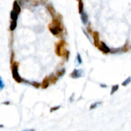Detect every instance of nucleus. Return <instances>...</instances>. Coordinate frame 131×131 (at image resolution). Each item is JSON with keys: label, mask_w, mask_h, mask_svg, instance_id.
I'll return each instance as SVG.
<instances>
[{"label": "nucleus", "mask_w": 131, "mask_h": 131, "mask_svg": "<svg viewBox=\"0 0 131 131\" xmlns=\"http://www.w3.org/2000/svg\"><path fill=\"white\" fill-rule=\"evenodd\" d=\"M32 3L34 6H38L39 5V0H32Z\"/></svg>", "instance_id": "nucleus-24"}, {"label": "nucleus", "mask_w": 131, "mask_h": 131, "mask_svg": "<svg viewBox=\"0 0 131 131\" xmlns=\"http://www.w3.org/2000/svg\"><path fill=\"white\" fill-rule=\"evenodd\" d=\"M131 82V77H128L122 83V85L123 86H127L128 84H129Z\"/></svg>", "instance_id": "nucleus-18"}, {"label": "nucleus", "mask_w": 131, "mask_h": 131, "mask_svg": "<svg viewBox=\"0 0 131 131\" xmlns=\"http://www.w3.org/2000/svg\"><path fill=\"white\" fill-rule=\"evenodd\" d=\"M18 66L19 63L17 62H14L12 64L11 69H12V77L14 79V80L18 83L25 82V80L20 76L19 71H18Z\"/></svg>", "instance_id": "nucleus-2"}, {"label": "nucleus", "mask_w": 131, "mask_h": 131, "mask_svg": "<svg viewBox=\"0 0 131 131\" xmlns=\"http://www.w3.org/2000/svg\"><path fill=\"white\" fill-rule=\"evenodd\" d=\"M40 1H41L42 4H46L47 3V0H40Z\"/></svg>", "instance_id": "nucleus-27"}, {"label": "nucleus", "mask_w": 131, "mask_h": 131, "mask_svg": "<svg viewBox=\"0 0 131 131\" xmlns=\"http://www.w3.org/2000/svg\"><path fill=\"white\" fill-rule=\"evenodd\" d=\"M98 48L100 51L103 52L104 54H108V53H109V52H111V49H109V48L107 46L106 44L103 42H100V44L99 46H98Z\"/></svg>", "instance_id": "nucleus-5"}, {"label": "nucleus", "mask_w": 131, "mask_h": 131, "mask_svg": "<svg viewBox=\"0 0 131 131\" xmlns=\"http://www.w3.org/2000/svg\"><path fill=\"white\" fill-rule=\"evenodd\" d=\"M119 88V85L118 84H116V85H114L112 86V88H111V93H110V94L113 95L116 92V91H117L118 90Z\"/></svg>", "instance_id": "nucleus-17"}, {"label": "nucleus", "mask_w": 131, "mask_h": 131, "mask_svg": "<svg viewBox=\"0 0 131 131\" xmlns=\"http://www.w3.org/2000/svg\"><path fill=\"white\" fill-rule=\"evenodd\" d=\"M17 27V21H12L10 23V31H14Z\"/></svg>", "instance_id": "nucleus-16"}, {"label": "nucleus", "mask_w": 131, "mask_h": 131, "mask_svg": "<svg viewBox=\"0 0 131 131\" xmlns=\"http://www.w3.org/2000/svg\"><path fill=\"white\" fill-rule=\"evenodd\" d=\"M93 38V41H94V45L95 47H98L100 44L99 40V34L97 32H93L92 33Z\"/></svg>", "instance_id": "nucleus-6"}, {"label": "nucleus", "mask_w": 131, "mask_h": 131, "mask_svg": "<svg viewBox=\"0 0 131 131\" xmlns=\"http://www.w3.org/2000/svg\"><path fill=\"white\" fill-rule=\"evenodd\" d=\"M81 19L83 25H86L88 23V14L85 12H83L82 14H81Z\"/></svg>", "instance_id": "nucleus-9"}, {"label": "nucleus", "mask_w": 131, "mask_h": 131, "mask_svg": "<svg viewBox=\"0 0 131 131\" xmlns=\"http://www.w3.org/2000/svg\"><path fill=\"white\" fill-rule=\"evenodd\" d=\"M65 73V68H62V69H59V70H58L56 71V75H57L58 77H61V76H63Z\"/></svg>", "instance_id": "nucleus-15"}, {"label": "nucleus", "mask_w": 131, "mask_h": 131, "mask_svg": "<svg viewBox=\"0 0 131 131\" xmlns=\"http://www.w3.org/2000/svg\"><path fill=\"white\" fill-rule=\"evenodd\" d=\"M66 45V42L63 40L56 43L55 46V52L58 56H63L66 50H64V47Z\"/></svg>", "instance_id": "nucleus-3"}, {"label": "nucleus", "mask_w": 131, "mask_h": 131, "mask_svg": "<svg viewBox=\"0 0 131 131\" xmlns=\"http://www.w3.org/2000/svg\"><path fill=\"white\" fill-rule=\"evenodd\" d=\"M101 104H102V102H95V103L92 104L90 106V110L95 109H96L97 107H98Z\"/></svg>", "instance_id": "nucleus-13"}, {"label": "nucleus", "mask_w": 131, "mask_h": 131, "mask_svg": "<svg viewBox=\"0 0 131 131\" xmlns=\"http://www.w3.org/2000/svg\"><path fill=\"white\" fill-rule=\"evenodd\" d=\"M29 83H30L31 85L33 86L34 87L37 88H39L40 86H41V84H40V83H39V82H35V81H33V82H29Z\"/></svg>", "instance_id": "nucleus-20"}, {"label": "nucleus", "mask_w": 131, "mask_h": 131, "mask_svg": "<svg viewBox=\"0 0 131 131\" xmlns=\"http://www.w3.org/2000/svg\"><path fill=\"white\" fill-rule=\"evenodd\" d=\"M14 51H12V53H11V56H10V63L11 64H12L14 62H13V60H14Z\"/></svg>", "instance_id": "nucleus-25"}, {"label": "nucleus", "mask_w": 131, "mask_h": 131, "mask_svg": "<svg viewBox=\"0 0 131 131\" xmlns=\"http://www.w3.org/2000/svg\"><path fill=\"white\" fill-rule=\"evenodd\" d=\"M76 61H77V64L78 65H81V63H82V58H81V55L79 53H77V56H76Z\"/></svg>", "instance_id": "nucleus-19"}, {"label": "nucleus", "mask_w": 131, "mask_h": 131, "mask_svg": "<svg viewBox=\"0 0 131 131\" xmlns=\"http://www.w3.org/2000/svg\"><path fill=\"white\" fill-rule=\"evenodd\" d=\"M49 30L54 36L59 37L61 35L63 31V26L60 20L57 17H54L52 21L49 25Z\"/></svg>", "instance_id": "nucleus-1"}, {"label": "nucleus", "mask_w": 131, "mask_h": 131, "mask_svg": "<svg viewBox=\"0 0 131 131\" xmlns=\"http://www.w3.org/2000/svg\"><path fill=\"white\" fill-rule=\"evenodd\" d=\"M87 32H88L89 33H90V34H91L92 35V30H91V25H90V23H89L88 24V25L87 26Z\"/></svg>", "instance_id": "nucleus-21"}, {"label": "nucleus", "mask_w": 131, "mask_h": 131, "mask_svg": "<svg viewBox=\"0 0 131 131\" xmlns=\"http://www.w3.org/2000/svg\"><path fill=\"white\" fill-rule=\"evenodd\" d=\"M5 87V84L3 83V79H2V77H1L0 79V90H2L3 89V88Z\"/></svg>", "instance_id": "nucleus-22"}, {"label": "nucleus", "mask_w": 131, "mask_h": 131, "mask_svg": "<svg viewBox=\"0 0 131 131\" xmlns=\"http://www.w3.org/2000/svg\"><path fill=\"white\" fill-rule=\"evenodd\" d=\"M18 16H19V14L17 12H16V11L14 10H12L10 13V18L12 21H17L18 19Z\"/></svg>", "instance_id": "nucleus-11"}, {"label": "nucleus", "mask_w": 131, "mask_h": 131, "mask_svg": "<svg viewBox=\"0 0 131 131\" xmlns=\"http://www.w3.org/2000/svg\"><path fill=\"white\" fill-rule=\"evenodd\" d=\"M79 14H82L83 12V8H84V6H83V3H82V0H79Z\"/></svg>", "instance_id": "nucleus-14"}, {"label": "nucleus", "mask_w": 131, "mask_h": 131, "mask_svg": "<svg viewBox=\"0 0 131 131\" xmlns=\"http://www.w3.org/2000/svg\"><path fill=\"white\" fill-rule=\"evenodd\" d=\"M127 44H125V46L122 47V51H123L124 52H126V51H127L128 50H129V49H128V47H127Z\"/></svg>", "instance_id": "nucleus-26"}, {"label": "nucleus", "mask_w": 131, "mask_h": 131, "mask_svg": "<svg viewBox=\"0 0 131 131\" xmlns=\"http://www.w3.org/2000/svg\"><path fill=\"white\" fill-rule=\"evenodd\" d=\"M59 107H60L59 106L53 107H52V108L51 109V112H53V111H56V110H58V109H59Z\"/></svg>", "instance_id": "nucleus-23"}, {"label": "nucleus", "mask_w": 131, "mask_h": 131, "mask_svg": "<svg viewBox=\"0 0 131 131\" xmlns=\"http://www.w3.org/2000/svg\"><path fill=\"white\" fill-rule=\"evenodd\" d=\"M50 83V81H49V77H46L44 79V80L42 81V83L41 84V87L42 89H46L48 88Z\"/></svg>", "instance_id": "nucleus-8"}, {"label": "nucleus", "mask_w": 131, "mask_h": 131, "mask_svg": "<svg viewBox=\"0 0 131 131\" xmlns=\"http://www.w3.org/2000/svg\"><path fill=\"white\" fill-rule=\"evenodd\" d=\"M84 71L82 69H74L70 74V77L74 79H76L84 76Z\"/></svg>", "instance_id": "nucleus-4"}, {"label": "nucleus", "mask_w": 131, "mask_h": 131, "mask_svg": "<svg viewBox=\"0 0 131 131\" xmlns=\"http://www.w3.org/2000/svg\"><path fill=\"white\" fill-rule=\"evenodd\" d=\"M49 81H50V82H51V84H55L58 79V76L56 75H54L53 74H52L49 76Z\"/></svg>", "instance_id": "nucleus-12"}, {"label": "nucleus", "mask_w": 131, "mask_h": 131, "mask_svg": "<svg viewBox=\"0 0 131 131\" xmlns=\"http://www.w3.org/2000/svg\"><path fill=\"white\" fill-rule=\"evenodd\" d=\"M26 1H30V0H26Z\"/></svg>", "instance_id": "nucleus-28"}, {"label": "nucleus", "mask_w": 131, "mask_h": 131, "mask_svg": "<svg viewBox=\"0 0 131 131\" xmlns=\"http://www.w3.org/2000/svg\"><path fill=\"white\" fill-rule=\"evenodd\" d=\"M46 8H47V10L49 11V12L51 14V16L52 17V18L55 17V16H56V12L52 4H48V5H47Z\"/></svg>", "instance_id": "nucleus-7"}, {"label": "nucleus", "mask_w": 131, "mask_h": 131, "mask_svg": "<svg viewBox=\"0 0 131 131\" xmlns=\"http://www.w3.org/2000/svg\"><path fill=\"white\" fill-rule=\"evenodd\" d=\"M13 10L16 11V12H17L19 14V13L21 12V7H20L19 5L18 4L17 1H15L14 2V5H13Z\"/></svg>", "instance_id": "nucleus-10"}]
</instances>
